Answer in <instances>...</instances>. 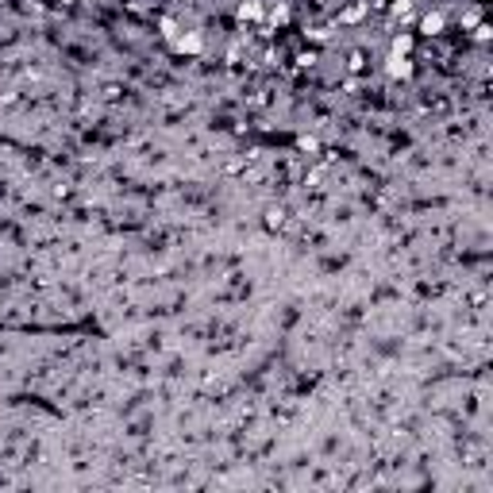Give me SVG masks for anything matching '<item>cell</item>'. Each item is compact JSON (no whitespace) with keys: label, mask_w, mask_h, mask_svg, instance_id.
I'll return each instance as SVG.
<instances>
[{"label":"cell","mask_w":493,"mask_h":493,"mask_svg":"<svg viewBox=\"0 0 493 493\" xmlns=\"http://www.w3.org/2000/svg\"><path fill=\"white\" fill-rule=\"evenodd\" d=\"M443 12H428L424 20H420V31H424V35H439V31H443Z\"/></svg>","instance_id":"3"},{"label":"cell","mask_w":493,"mask_h":493,"mask_svg":"<svg viewBox=\"0 0 493 493\" xmlns=\"http://www.w3.org/2000/svg\"><path fill=\"white\" fill-rule=\"evenodd\" d=\"M182 54H201L204 50V35L201 31H185V35H177V43H174Z\"/></svg>","instance_id":"1"},{"label":"cell","mask_w":493,"mask_h":493,"mask_svg":"<svg viewBox=\"0 0 493 493\" xmlns=\"http://www.w3.org/2000/svg\"><path fill=\"white\" fill-rule=\"evenodd\" d=\"M281 220H285L281 208H270V212H266V223H270V228H281Z\"/></svg>","instance_id":"7"},{"label":"cell","mask_w":493,"mask_h":493,"mask_svg":"<svg viewBox=\"0 0 493 493\" xmlns=\"http://www.w3.org/2000/svg\"><path fill=\"white\" fill-rule=\"evenodd\" d=\"M259 16H262L259 0H243V4H239V20H259Z\"/></svg>","instance_id":"4"},{"label":"cell","mask_w":493,"mask_h":493,"mask_svg":"<svg viewBox=\"0 0 493 493\" xmlns=\"http://www.w3.org/2000/svg\"><path fill=\"white\" fill-rule=\"evenodd\" d=\"M408 50H413V35H397V39H393V54L408 58Z\"/></svg>","instance_id":"6"},{"label":"cell","mask_w":493,"mask_h":493,"mask_svg":"<svg viewBox=\"0 0 493 493\" xmlns=\"http://www.w3.org/2000/svg\"><path fill=\"white\" fill-rule=\"evenodd\" d=\"M362 16H366V4H351V8L339 16V20H343V23H358Z\"/></svg>","instance_id":"5"},{"label":"cell","mask_w":493,"mask_h":493,"mask_svg":"<svg viewBox=\"0 0 493 493\" xmlns=\"http://www.w3.org/2000/svg\"><path fill=\"white\" fill-rule=\"evenodd\" d=\"M386 74L389 78H408V74H413V62L401 58V54H393V58L386 62Z\"/></svg>","instance_id":"2"},{"label":"cell","mask_w":493,"mask_h":493,"mask_svg":"<svg viewBox=\"0 0 493 493\" xmlns=\"http://www.w3.org/2000/svg\"><path fill=\"white\" fill-rule=\"evenodd\" d=\"M270 20H274V23H285V20H289V8H285V4H278V8L270 12Z\"/></svg>","instance_id":"8"}]
</instances>
